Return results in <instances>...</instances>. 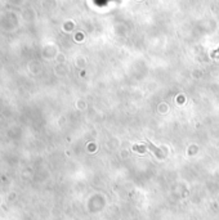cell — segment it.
<instances>
[{"instance_id":"1","label":"cell","mask_w":219,"mask_h":220,"mask_svg":"<svg viewBox=\"0 0 219 220\" xmlns=\"http://www.w3.org/2000/svg\"><path fill=\"white\" fill-rule=\"evenodd\" d=\"M133 149L134 151H138V152H141V153H143L146 151V148L143 145H136V147H133Z\"/></svg>"},{"instance_id":"2","label":"cell","mask_w":219,"mask_h":220,"mask_svg":"<svg viewBox=\"0 0 219 220\" xmlns=\"http://www.w3.org/2000/svg\"><path fill=\"white\" fill-rule=\"evenodd\" d=\"M147 145H148V147H149V148H151V149H152V151H153V152H155V153H157V155H159V153H160V151H159V149H157V148H155V147H153V145H152V144H151V143H149V142H147Z\"/></svg>"}]
</instances>
